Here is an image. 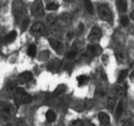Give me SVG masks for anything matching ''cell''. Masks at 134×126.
I'll list each match as a JSON object with an SVG mask.
<instances>
[{"instance_id": "6da1fadb", "label": "cell", "mask_w": 134, "mask_h": 126, "mask_svg": "<svg viewBox=\"0 0 134 126\" xmlns=\"http://www.w3.org/2000/svg\"><path fill=\"white\" fill-rule=\"evenodd\" d=\"M17 112L16 105L9 102H0V119H10Z\"/></svg>"}, {"instance_id": "7a4b0ae2", "label": "cell", "mask_w": 134, "mask_h": 126, "mask_svg": "<svg viewBox=\"0 0 134 126\" xmlns=\"http://www.w3.org/2000/svg\"><path fill=\"white\" fill-rule=\"evenodd\" d=\"M12 93V97L15 98V100L20 105H25V104H29L32 100V97L29 95L27 91H25L23 88H18L16 87L11 90Z\"/></svg>"}, {"instance_id": "3957f363", "label": "cell", "mask_w": 134, "mask_h": 126, "mask_svg": "<svg viewBox=\"0 0 134 126\" xmlns=\"http://www.w3.org/2000/svg\"><path fill=\"white\" fill-rule=\"evenodd\" d=\"M97 14H98V17L103 20V21H106V22H110V24L113 21L112 10L106 3H99L97 6Z\"/></svg>"}, {"instance_id": "277c9868", "label": "cell", "mask_w": 134, "mask_h": 126, "mask_svg": "<svg viewBox=\"0 0 134 126\" xmlns=\"http://www.w3.org/2000/svg\"><path fill=\"white\" fill-rule=\"evenodd\" d=\"M45 14L44 10V6H43V1L41 0H35L31 6V15L36 18H40L43 17Z\"/></svg>"}, {"instance_id": "5b68a950", "label": "cell", "mask_w": 134, "mask_h": 126, "mask_svg": "<svg viewBox=\"0 0 134 126\" xmlns=\"http://www.w3.org/2000/svg\"><path fill=\"white\" fill-rule=\"evenodd\" d=\"M31 33L35 36H43L46 33V27L43 22H35L31 26Z\"/></svg>"}, {"instance_id": "8992f818", "label": "cell", "mask_w": 134, "mask_h": 126, "mask_svg": "<svg viewBox=\"0 0 134 126\" xmlns=\"http://www.w3.org/2000/svg\"><path fill=\"white\" fill-rule=\"evenodd\" d=\"M100 36H102V30H100L98 27H93L88 35V40L93 44L98 43L100 39Z\"/></svg>"}, {"instance_id": "52a82bcc", "label": "cell", "mask_w": 134, "mask_h": 126, "mask_svg": "<svg viewBox=\"0 0 134 126\" xmlns=\"http://www.w3.org/2000/svg\"><path fill=\"white\" fill-rule=\"evenodd\" d=\"M50 46L53 47V49L55 50L56 53L58 54H63V51H64V45H63V43L60 40L58 39H55V38H49L48 39Z\"/></svg>"}, {"instance_id": "ba28073f", "label": "cell", "mask_w": 134, "mask_h": 126, "mask_svg": "<svg viewBox=\"0 0 134 126\" xmlns=\"http://www.w3.org/2000/svg\"><path fill=\"white\" fill-rule=\"evenodd\" d=\"M31 79H32V74L30 71H24V73L20 74L19 77H18L19 83H21V84H26L28 82H30Z\"/></svg>"}, {"instance_id": "9c48e42d", "label": "cell", "mask_w": 134, "mask_h": 126, "mask_svg": "<svg viewBox=\"0 0 134 126\" xmlns=\"http://www.w3.org/2000/svg\"><path fill=\"white\" fill-rule=\"evenodd\" d=\"M114 94H115V96H117V97L122 98L126 95V88L122 85H117L114 87Z\"/></svg>"}, {"instance_id": "30bf717a", "label": "cell", "mask_w": 134, "mask_h": 126, "mask_svg": "<svg viewBox=\"0 0 134 126\" xmlns=\"http://www.w3.org/2000/svg\"><path fill=\"white\" fill-rule=\"evenodd\" d=\"M98 121H99V123L102 125H108V124H110L111 118H110V116H108L106 113L100 112L98 114Z\"/></svg>"}, {"instance_id": "8fae6325", "label": "cell", "mask_w": 134, "mask_h": 126, "mask_svg": "<svg viewBox=\"0 0 134 126\" xmlns=\"http://www.w3.org/2000/svg\"><path fill=\"white\" fill-rule=\"evenodd\" d=\"M59 62H60V61L58 60V59H53V60L48 64V66H47L48 70H52V71L58 70V67H59Z\"/></svg>"}, {"instance_id": "7c38bea8", "label": "cell", "mask_w": 134, "mask_h": 126, "mask_svg": "<svg viewBox=\"0 0 134 126\" xmlns=\"http://www.w3.org/2000/svg\"><path fill=\"white\" fill-rule=\"evenodd\" d=\"M116 6H117V9L121 12H125L127 10V5L125 0H116Z\"/></svg>"}, {"instance_id": "4fadbf2b", "label": "cell", "mask_w": 134, "mask_h": 126, "mask_svg": "<svg viewBox=\"0 0 134 126\" xmlns=\"http://www.w3.org/2000/svg\"><path fill=\"white\" fill-rule=\"evenodd\" d=\"M16 37H17V32H16L15 30H14V31H10V32L5 37V43H7V44L12 43V41L16 39Z\"/></svg>"}, {"instance_id": "5bb4252c", "label": "cell", "mask_w": 134, "mask_h": 126, "mask_svg": "<svg viewBox=\"0 0 134 126\" xmlns=\"http://www.w3.org/2000/svg\"><path fill=\"white\" fill-rule=\"evenodd\" d=\"M123 108H124V104H123L122 100H121V102L117 103L116 108H115V115H116L117 117H120L121 115L123 114Z\"/></svg>"}, {"instance_id": "9a60e30c", "label": "cell", "mask_w": 134, "mask_h": 126, "mask_svg": "<svg viewBox=\"0 0 134 126\" xmlns=\"http://www.w3.org/2000/svg\"><path fill=\"white\" fill-rule=\"evenodd\" d=\"M65 90H66V86L65 85H59L58 87H56V89L54 90V93H53V96H59L62 94H64L65 93Z\"/></svg>"}, {"instance_id": "2e32d148", "label": "cell", "mask_w": 134, "mask_h": 126, "mask_svg": "<svg viewBox=\"0 0 134 126\" xmlns=\"http://www.w3.org/2000/svg\"><path fill=\"white\" fill-rule=\"evenodd\" d=\"M46 119H47V122H49V123L55 122V119H56V113L54 111H48L47 113H46Z\"/></svg>"}, {"instance_id": "e0dca14e", "label": "cell", "mask_w": 134, "mask_h": 126, "mask_svg": "<svg viewBox=\"0 0 134 126\" xmlns=\"http://www.w3.org/2000/svg\"><path fill=\"white\" fill-rule=\"evenodd\" d=\"M84 6H85V9L88 11V14H93L94 12L93 3H92L91 0H84Z\"/></svg>"}, {"instance_id": "ac0fdd59", "label": "cell", "mask_w": 134, "mask_h": 126, "mask_svg": "<svg viewBox=\"0 0 134 126\" xmlns=\"http://www.w3.org/2000/svg\"><path fill=\"white\" fill-rule=\"evenodd\" d=\"M36 54H37V49H36V46L35 45H30L28 47V49H27V55L29 56V57H35L36 56Z\"/></svg>"}, {"instance_id": "d6986e66", "label": "cell", "mask_w": 134, "mask_h": 126, "mask_svg": "<svg viewBox=\"0 0 134 126\" xmlns=\"http://www.w3.org/2000/svg\"><path fill=\"white\" fill-rule=\"evenodd\" d=\"M77 82H78V85H84V84H86L88 82V77L85 76V75H81V76L77 77Z\"/></svg>"}, {"instance_id": "ffe728a7", "label": "cell", "mask_w": 134, "mask_h": 126, "mask_svg": "<svg viewBox=\"0 0 134 126\" xmlns=\"http://www.w3.org/2000/svg\"><path fill=\"white\" fill-rule=\"evenodd\" d=\"M127 75H129V70H127V69L122 70V71L120 73V75H119V79H117V81H119L120 83H121V82H123L124 79L127 77Z\"/></svg>"}, {"instance_id": "44dd1931", "label": "cell", "mask_w": 134, "mask_h": 126, "mask_svg": "<svg viewBox=\"0 0 134 126\" xmlns=\"http://www.w3.org/2000/svg\"><path fill=\"white\" fill-rule=\"evenodd\" d=\"M92 106H93V100L90 98L85 99V102H84V108L85 110H90V108H92Z\"/></svg>"}, {"instance_id": "7402d4cb", "label": "cell", "mask_w": 134, "mask_h": 126, "mask_svg": "<svg viewBox=\"0 0 134 126\" xmlns=\"http://www.w3.org/2000/svg\"><path fill=\"white\" fill-rule=\"evenodd\" d=\"M49 51H47V50H45V51H43V53H40V56H39V59L40 60H47V59H49Z\"/></svg>"}, {"instance_id": "603a6c76", "label": "cell", "mask_w": 134, "mask_h": 126, "mask_svg": "<svg viewBox=\"0 0 134 126\" xmlns=\"http://www.w3.org/2000/svg\"><path fill=\"white\" fill-rule=\"evenodd\" d=\"M28 26H29V19L28 18H25V19H23V22H21V30L23 31H25L26 29L28 28Z\"/></svg>"}, {"instance_id": "cb8c5ba5", "label": "cell", "mask_w": 134, "mask_h": 126, "mask_svg": "<svg viewBox=\"0 0 134 126\" xmlns=\"http://www.w3.org/2000/svg\"><path fill=\"white\" fill-rule=\"evenodd\" d=\"M114 106H115V98L110 97L107 100V107L110 108V110H112V108H114Z\"/></svg>"}, {"instance_id": "d4e9b609", "label": "cell", "mask_w": 134, "mask_h": 126, "mask_svg": "<svg viewBox=\"0 0 134 126\" xmlns=\"http://www.w3.org/2000/svg\"><path fill=\"white\" fill-rule=\"evenodd\" d=\"M120 22L122 26H127L129 22H130V19H129V17L126 16H123V17H121V19H120Z\"/></svg>"}, {"instance_id": "484cf974", "label": "cell", "mask_w": 134, "mask_h": 126, "mask_svg": "<svg viewBox=\"0 0 134 126\" xmlns=\"http://www.w3.org/2000/svg\"><path fill=\"white\" fill-rule=\"evenodd\" d=\"M122 125L123 126H133V123L130 117H125L124 119H122Z\"/></svg>"}, {"instance_id": "4316f807", "label": "cell", "mask_w": 134, "mask_h": 126, "mask_svg": "<svg viewBox=\"0 0 134 126\" xmlns=\"http://www.w3.org/2000/svg\"><path fill=\"white\" fill-rule=\"evenodd\" d=\"M57 20H58V19H57V17H56L55 15H52V16H49V17H48V20H47V21H48V24L50 25V26H53V25L55 24Z\"/></svg>"}, {"instance_id": "83f0119b", "label": "cell", "mask_w": 134, "mask_h": 126, "mask_svg": "<svg viewBox=\"0 0 134 126\" xmlns=\"http://www.w3.org/2000/svg\"><path fill=\"white\" fill-rule=\"evenodd\" d=\"M77 55V53H76V50H70V51L67 53V55H66V58L67 59H73V58H75Z\"/></svg>"}, {"instance_id": "f1b7e54d", "label": "cell", "mask_w": 134, "mask_h": 126, "mask_svg": "<svg viewBox=\"0 0 134 126\" xmlns=\"http://www.w3.org/2000/svg\"><path fill=\"white\" fill-rule=\"evenodd\" d=\"M58 3H56V2H50V3H48V6H47V9L48 10H57L58 9Z\"/></svg>"}, {"instance_id": "f546056e", "label": "cell", "mask_w": 134, "mask_h": 126, "mask_svg": "<svg viewBox=\"0 0 134 126\" xmlns=\"http://www.w3.org/2000/svg\"><path fill=\"white\" fill-rule=\"evenodd\" d=\"M72 126H84V122L81 121V119H76V121L73 122Z\"/></svg>"}, {"instance_id": "4dcf8cb0", "label": "cell", "mask_w": 134, "mask_h": 126, "mask_svg": "<svg viewBox=\"0 0 134 126\" xmlns=\"http://www.w3.org/2000/svg\"><path fill=\"white\" fill-rule=\"evenodd\" d=\"M5 126H21V122H20V121H17L16 123H12V124H6Z\"/></svg>"}, {"instance_id": "1f68e13d", "label": "cell", "mask_w": 134, "mask_h": 126, "mask_svg": "<svg viewBox=\"0 0 134 126\" xmlns=\"http://www.w3.org/2000/svg\"><path fill=\"white\" fill-rule=\"evenodd\" d=\"M130 78H131V79H132V81H134V70L132 71V73H131V74H130Z\"/></svg>"}, {"instance_id": "d6a6232c", "label": "cell", "mask_w": 134, "mask_h": 126, "mask_svg": "<svg viewBox=\"0 0 134 126\" xmlns=\"http://www.w3.org/2000/svg\"><path fill=\"white\" fill-rule=\"evenodd\" d=\"M131 19L134 20V8H133V11L131 12Z\"/></svg>"}, {"instance_id": "836d02e7", "label": "cell", "mask_w": 134, "mask_h": 126, "mask_svg": "<svg viewBox=\"0 0 134 126\" xmlns=\"http://www.w3.org/2000/svg\"><path fill=\"white\" fill-rule=\"evenodd\" d=\"M88 126H95V125H94V124H91V123H90V124H88Z\"/></svg>"}, {"instance_id": "e575fe53", "label": "cell", "mask_w": 134, "mask_h": 126, "mask_svg": "<svg viewBox=\"0 0 134 126\" xmlns=\"http://www.w3.org/2000/svg\"><path fill=\"white\" fill-rule=\"evenodd\" d=\"M0 53H1V47H0Z\"/></svg>"}, {"instance_id": "d590c367", "label": "cell", "mask_w": 134, "mask_h": 126, "mask_svg": "<svg viewBox=\"0 0 134 126\" xmlns=\"http://www.w3.org/2000/svg\"><path fill=\"white\" fill-rule=\"evenodd\" d=\"M65 1H69V0H65Z\"/></svg>"}]
</instances>
